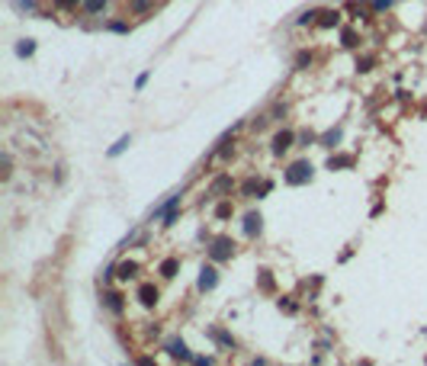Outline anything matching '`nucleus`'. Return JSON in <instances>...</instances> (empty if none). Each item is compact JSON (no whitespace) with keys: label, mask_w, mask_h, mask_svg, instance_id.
<instances>
[{"label":"nucleus","mask_w":427,"mask_h":366,"mask_svg":"<svg viewBox=\"0 0 427 366\" xmlns=\"http://www.w3.org/2000/svg\"><path fill=\"white\" fill-rule=\"evenodd\" d=\"M228 215H231V202H222L215 209V218H228Z\"/></svg>","instance_id":"obj_17"},{"label":"nucleus","mask_w":427,"mask_h":366,"mask_svg":"<svg viewBox=\"0 0 427 366\" xmlns=\"http://www.w3.org/2000/svg\"><path fill=\"white\" fill-rule=\"evenodd\" d=\"M138 299H141V305H154L157 302V289L154 286H141L138 289Z\"/></svg>","instance_id":"obj_8"},{"label":"nucleus","mask_w":427,"mask_h":366,"mask_svg":"<svg viewBox=\"0 0 427 366\" xmlns=\"http://www.w3.org/2000/svg\"><path fill=\"white\" fill-rule=\"evenodd\" d=\"M55 4H58L61 10H71V7H77V0H55Z\"/></svg>","instance_id":"obj_23"},{"label":"nucleus","mask_w":427,"mask_h":366,"mask_svg":"<svg viewBox=\"0 0 427 366\" xmlns=\"http://www.w3.org/2000/svg\"><path fill=\"white\" fill-rule=\"evenodd\" d=\"M344 45H357V32L353 29H344Z\"/></svg>","instance_id":"obj_19"},{"label":"nucleus","mask_w":427,"mask_h":366,"mask_svg":"<svg viewBox=\"0 0 427 366\" xmlns=\"http://www.w3.org/2000/svg\"><path fill=\"white\" fill-rule=\"evenodd\" d=\"M148 4H151V0H135L132 7H135V13H145V10H148Z\"/></svg>","instance_id":"obj_21"},{"label":"nucleus","mask_w":427,"mask_h":366,"mask_svg":"<svg viewBox=\"0 0 427 366\" xmlns=\"http://www.w3.org/2000/svg\"><path fill=\"white\" fill-rule=\"evenodd\" d=\"M260 286H263V289H273V276H270V273H267V270L260 273Z\"/></svg>","instance_id":"obj_18"},{"label":"nucleus","mask_w":427,"mask_h":366,"mask_svg":"<svg viewBox=\"0 0 427 366\" xmlns=\"http://www.w3.org/2000/svg\"><path fill=\"white\" fill-rule=\"evenodd\" d=\"M260 222H263V218H260L257 212H251L248 218H244V235H248V238H254V235H260Z\"/></svg>","instance_id":"obj_6"},{"label":"nucleus","mask_w":427,"mask_h":366,"mask_svg":"<svg viewBox=\"0 0 427 366\" xmlns=\"http://www.w3.org/2000/svg\"><path fill=\"white\" fill-rule=\"evenodd\" d=\"M305 180H312V164L309 161H296L286 170V183H292V187H296V183H305Z\"/></svg>","instance_id":"obj_1"},{"label":"nucleus","mask_w":427,"mask_h":366,"mask_svg":"<svg viewBox=\"0 0 427 366\" xmlns=\"http://www.w3.org/2000/svg\"><path fill=\"white\" fill-rule=\"evenodd\" d=\"M103 7H106V0H84V10H87V13H100Z\"/></svg>","instance_id":"obj_13"},{"label":"nucleus","mask_w":427,"mask_h":366,"mask_svg":"<svg viewBox=\"0 0 427 366\" xmlns=\"http://www.w3.org/2000/svg\"><path fill=\"white\" fill-rule=\"evenodd\" d=\"M315 16H318V13H315V10H309V13H302V16H299V23H302V26H305V23H312Z\"/></svg>","instance_id":"obj_22"},{"label":"nucleus","mask_w":427,"mask_h":366,"mask_svg":"<svg viewBox=\"0 0 427 366\" xmlns=\"http://www.w3.org/2000/svg\"><path fill=\"white\" fill-rule=\"evenodd\" d=\"M32 52H35V45H32V39H23V42L16 45V55H19V58H26V55H32Z\"/></svg>","instance_id":"obj_11"},{"label":"nucleus","mask_w":427,"mask_h":366,"mask_svg":"<svg viewBox=\"0 0 427 366\" xmlns=\"http://www.w3.org/2000/svg\"><path fill=\"white\" fill-rule=\"evenodd\" d=\"M106 305H109L113 312H122V302H119V296H116V292H109V296H106Z\"/></svg>","instance_id":"obj_16"},{"label":"nucleus","mask_w":427,"mask_h":366,"mask_svg":"<svg viewBox=\"0 0 427 366\" xmlns=\"http://www.w3.org/2000/svg\"><path fill=\"white\" fill-rule=\"evenodd\" d=\"M129 145H132V138H129V135H122V138H119V141L113 145V148H109V157H116V154H122V151H126V148H129Z\"/></svg>","instance_id":"obj_10"},{"label":"nucleus","mask_w":427,"mask_h":366,"mask_svg":"<svg viewBox=\"0 0 427 366\" xmlns=\"http://www.w3.org/2000/svg\"><path fill=\"white\" fill-rule=\"evenodd\" d=\"M231 254H235V244H231V238H215L212 248H209V257L212 260H228Z\"/></svg>","instance_id":"obj_2"},{"label":"nucleus","mask_w":427,"mask_h":366,"mask_svg":"<svg viewBox=\"0 0 427 366\" xmlns=\"http://www.w3.org/2000/svg\"><path fill=\"white\" fill-rule=\"evenodd\" d=\"M167 353H170V357H177V360H193V353L187 350V344H183V340H170V344H167Z\"/></svg>","instance_id":"obj_5"},{"label":"nucleus","mask_w":427,"mask_h":366,"mask_svg":"<svg viewBox=\"0 0 427 366\" xmlns=\"http://www.w3.org/2000/svg\"><path fill=\"white\" fill-rule=\"evenodd\" d=\"M109 29H113V32H129L126 23H109Z\"/></svg>","instance_id":"obj_24"},{"label":"nucleus","mask_w":427,"mask_h":366,"mask_svg":"<svg viewBox=\"0 0 427 366\" xmlns=\"http://www.w3.org/2000/svg\"><path fill=\"white\" fill-rule=\"evenodd\" d=\"M350 164H353V157H331V161H328V167H331V170L334 167H350Z\"/></svg>","instance_id":"obj_15"},{"label":"nucleus","mask_w":427,"mask_h":366,"mask_svg":"<svg viewBox=\"0 0 427 366\" xmlns=\"http://www.w3.org/2000/svg\"><path fill=\"white\" fill-rule=\"evenodd\" d=\"M177 267H180V260H174V257H167V260L161 263V273H164V276H174V273H177Z\"/></svg>","instance_id":"obj_12"},{"label":"nucleus","mask_w":427,"mask_h":366,"mask_svg":"<svg viewBox=\"0 0 427 366\" xmlns=\"http://www.w3.org/2000/svg\"><path fill=\"white\" fill-rule=\"evenodd\" d=\"M215 286H218V270H215V267H202V270H199V289L209 292Z\"/></svg>","instance_id":"obj_3"},{"label":"nucleus","mask_w":427,"mask_h":366,"mask_svg":"<svg viewBox=\"0 0 427 366\" xmlns=\"http://www.w3.org/2000/svg\"><path fill=\"white\" fill-rule=\"evenodd\" d=\"M373 7L376 10H389V0H373Z\"/></svg>","instance_id":"obj_26"},{"label":"nucleus","mask_w":427,"mask_h":366,"mask_svg":"<svg viewBox=\"0 0 427 366\" xmlns=\"http://www.w3.org/2000/svg\"><path fill=\"white\" fill-rule=\"evenodd\" d=\"M296 65H299V68H305V65H312V55H309V52H302V55L296 58Z\"/></svg>","instance_id":"obj_20"},{"label":"nucleus","mask_w":427,"mask_h":366,"mask_svg":"<svg viewBox=\"0 0 427 366\" xmlns=\"http://www.w3.org/2000/svg\"><path fill=\"white\" fill-rule=\"evenodd\" d=\"M337 141H340V132H337V129H334V132H328V135L321 138V145H324V148H334Z\"/></svg>","instance_id":"obj_14"},{"label":"nucleus","mask_w":427,"mask_h":366,"mask_svg":"<svg viewBox=\"0 0 427 366\" xmlns=\"http://www.w3.org/2000/svg\"><path fill=\"white\" fill-rule=\"evenodd\" d=\"M321 19H318V26H324V29H331V26H337V19H340V13L337 10H324V13H318Z\"/></svg>","instance_id":"obj_7"},{"label":"nucleus","mask_w":427,"mask_h":366,"mask_svg":"<svg viewBox=\"0 0 427 366\" xmlns=\"http://www.w3.org/2000/svg\"><path fill=\"white\" fill-rule=\"evenodd\" d=\"M138 273V263H132V260H126V263H119V279H129V276H135Z\"/></svg>","instance_id":"obj_9"},{"label":"nucleus","mask_w":427,"mask_h":366,"mask_svg":"<svg viewBox=\"0 0 427 366\" xmlns=\"http://www.w3.org/2000/svg\"><path fill=\"white\" fill-rule=\"evenodd\" d=\"M292 138H296L292 132H279V135L273 138V154H283V151H289V148H292Z\"/></svg>","instance_id":"obj_4"},{"label":"nucleus","mask_w":427,"mask_h":366,"mask_svg":"<svg viewBox=\"0 0 427 366\" xmlns=\"http://www.w3.org/2000/svg\"><path fill=\"white\" fill-rule=\"evenodd\" d=\"M370 65H373V58H363V61H357V68H360V71H370Z\"/></svg>","instance_id":"obj_25"}]
</instances>
